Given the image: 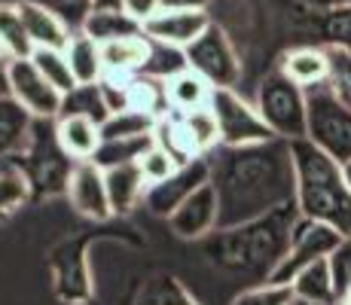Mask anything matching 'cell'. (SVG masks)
Masks as SVG:
<instances>
[{
	"mask_svg": "<svg viewBox=\"0 0 351 305\" xmlns=\"http://www.w3.org/2000/svg\"><path fill=\"white\" fill-rule=\"evenodd\" d=\"M211 186L220 202L217 229L241 226L296 202V168L290 141L272 138L263 144L226 147L208 153Z\"/></svg>",
	"mask_w": 351,
	"mask_h": 305,
	"instance_id": "6da1fadb",
	"label": "cell"
},
{
	"mask_svg": "<svg viewBox=\"0 0 351 305\" xmlns=\"http://www.w3.org/2000/svg\"><path fill=\"white\" fill-rule=\"evenodd\" d=\"M296 220H300V208L293 202L241 226L214 229L208 239H202L199 250L214 272L226 275L229 281H239L241 290L260 287L272 281L275 269L285 260Z\"/></svg>",
	"mask_w": 351,
	"mask_h": 305,
	"instance_id": "7a4b0ae2",
	"label": "cell"
},
{
	"mask_svg": "<svg viewBox=\"0 0 351 305\" xmlns=\"http://www.w3.org/2000/svg\"><path fill=\"white\" fill-rule=\"evenodd\" d=\"M296 168V208L302 217L351 235V183L342 162L327 156L308 138L290 141Z\"/></svg>",
	"mask_w": 351,
	"mask_h": 305,
	"instance_id": "3957f363",
	"label": "cell"
},
{
	"mask_svg": "<svg viewBox=\"0 0 351 305\" xmlns=\"http://www.w3.org/2000/svg\"><path fill=\"white\" fill-rule=\"evenodd\" d=\"M6 165H16L25 174L34 199H49V195L67 193V180H71L77 162L64 153L56 119H34L28 147Z\"/></svg>",
	"mask_w": 351,
	"mask_h": 305,
	"instance_id": "277c9868",
	"label": "cell"
},
{
	"mask_svg": "<svg viewBox=\"0 0 351 305\" xmlns=\"http://www.w3.org/2000/svg\"><path fill=\"white\" fill-rule=\"evenodd\" d=\"M306 138L336 162H351V104L339 98L330 83L306 89Z\"/></svg>",
	"mask_w": 351,
	"mask_h": 305,
	"instance_id": "5b68a950",
	"label": "cell"
},
{
	"mask_svg": "<svg viewBox=\"0 0 351 305\" xmlns=\"http://www.w3.org/2000/svg\"><path fill=\"white\" fill-rule=\"evenodd\" d=\"M256 110H260L263 122L275 132V138L285 141H300L306 138V89L296 86L293 80H287L281 71L269 73L256 89Z\"/></svg>",
	"mask_w": 351,
	"mask_h": 305,
	"instance_id": "8992f818",
	"label": "cell"
},
{
	"mask_svg": "<svg viewBox=\"0 0 351 305\" xmlns=\"http://www.w3.org/2000/svg\"><path fill=\"white\" fill-rule=\"evenodd\" d=\"M342 239H346V235L336 232L333 226L308 220V217L300 214L293 232H290L285 260H281V266L275 269V275H272V284H293V278L300 275L302 269L315 266V263H321V260H330Z\"/></svg>",
	"mask_w": 351,
	"mask_h": 305,
	"instance_id": "52a82bcc",
	"label": "cell"
},
{
	"mask_svg": "<svg viewBox=\"0 0 351 305\" xmlns=\"http://www.w3.org/2000/svg\"><path fill=\"white\" fill-rule=\"evenodd\" d=\"M184 52L190 71H195L202 80H208L214 89H235V83L241 80V61L220 25L211 22L202 31V37H195Z\"/></svg>",
	"mask_w": 351,
	"mask_h": 305,
	"instance_id": "ba28073f",
	"label": "cell"
},
{
	"mask_svg": "<svg viewBox=\"0 0 351 305\" xmlns=\"http://www.w3.org/2000/svg\"><path fill=\"white\" fill-rule=\"evenodd\" d=\"M208 107H211L214 117H217L220 141H223L226 147L263 144V141L275 138V132L263 122L256 104H247L235 89H214Z\"/></svg>",
	"mask_w": 351,
	"mask_h": 305,
	"instance_id": "9c48e42d",
	"label": "cell"
},
{
	"mask_svg": "<svg viewBox=\"0 0 351 305\" xmlns=\"http://www.w3.org/2000/svg\"><path fill=\"white\" fill-rule=\"evenodd\" d=\"M10 95L34 119H58L64 95L37 71L31 58H16L10 67Z\"/></svg>",
	"mask_w": 351,
	"mask_h": 305,
	"instance_id": "30bf717a",
	"label": "cell"
},
{
	"mask_svg": "<svg viewBox=\"0 0 351 305\" xmlns=\"http://www.w3.org/2000/svg\"><path fill=\"white\" fill-rule=\"evenodd\" d=\"M208 180H211V162H208V156H205V159H195V162H190V165H180L168 180L147 186L144 208L150 214L165 217L168 220V217L178 211L195 189L205 186Z\"/></svg>",
	"mask_w": 351,
	"mask_h": 305,
	"instance_id": "8fae6325",
	"label": "cell"
},
{
	"mask_svg": "<svg viewBox=\"0 0 351 305\" xmlns=\"http://www.w3.org/2000/svg\"><path fill=\"white\" fill-rule=\"evenodd\" d=\"M217 220H220V202H217V193H214L211 180L205 186H199L184 205L178 208L171 217H168V226L178 239H186V241H202L217 229Z\"/></svg>",
	"mask_w": 351,
	"mask_h": 305,
	"instance_id": "7c38bea8",
	"label": "cell"
},
{
	"mask_svg": "<svg viewBox=\"0 0 351 305\" xmlns=\"http://www.w3.org/2000/svg\"><path fill=\"white\" fill-rule=\"evenodd\" d=\"M67 199H71L73 211L89 217V220L104 223L107 217H113L104 168L95 165V162H77L71 180H67Z\"/></svg>",
	"mask_w": 351,
	"mask_h": 305,
	"instance_id": "4fadbf2b",
	"label": "cell"
},
{
	"mask_svg": "<svg viewBox=\"0 0 351 305\" xmlns=\"http://www.w3.org/2000/svg\"><path fill=\"white\" fill-rule=\"evenodd\" d=\"M208 25H211V19L205 10H159L156 16L144 22V34L159 43L186 49L195 37H202Z\"/></svg>",
	"mask_w": 351,
	"mask_h": 305,
	"instance_id": "5bb4252c",
	"label": "cell"
},
{
	"mask_svg": "<svg viewBox=\"0 0 351 305\" xmlns=\"http://www.w3.org/2000/svg\"><path fill=\"white\" fill-rule=\"evenodd\" d=\"M16 6L22 12V22L28 28L34 49H67L73 34H71V25L56 10L37 3V0H19Z\"/></svg>",
	"mask_w": 351,
	"mask_h": 305,
	"instance_id": "9a60e30c",
	"label": "cell"
},
{
	"mask_svg": "<svg viewBox=\"0 0 351 305\" xmlns=\"http://www.w3.org/2000/svg\"><path fill=\"white\" fill-rule=\"evenodd\" d=\"M281 73L302 89H312L330 80V52L327 46H296L281 56Z\"/></svg>",
	"mask_w": 351,
	"mask_h": 305,
	"instance_id": "2e32d148",
	"label": "cell"
},
{
	"mask_svg": "<svg viewBox=\"0 0 351 305\" xmlns=\"http://www.w3.org/2000/svg\"><path fill=\"white\" fill-rule=\"evenodd\" d=\"M34 117L12 95H0V165L12 162L31 141Z\"/></svg>",
	"mask_w": 351,
	"mask_h": 305,
	"instance_id": "e0dca14e",
	"label": "cell"
},
{
	"mask_svg": "<svg viewBox=\"0 0 351 305\" xmlns=\"http://www.w3.org/2000/svg\"><path fill=\"white\" fill-rule=\"evenodd\" d=\"M101 58H104V73H110V77L144 73L147 58H150V37L141 31V34H132V37L104 43L101 46Z\"/></svg>",
	"mask_w": 351,
	"mask_h": 305,
	"instance_id": "ac0fdd59",
	"label": "cell"
},
{
	"mask_svg": "<svg viewBox=\"0 0 351 305\" xmlns=\"http://www.w3.org/2000/svg\"><path fill=\"white\" fill-rule=\"evenodd\" d=\"M293 293L296 302H306V305H346L336 290V278L333 269H330V260H321L315 266L302 269L300 275L293 278Z\"/></svg>",
	"mask_w": 351,
	"mask_h": 305,
	"instance_id": "d6986e66",
	"label": "cell"
},
{
	"mask_svg": "<svg viewBox=\"0 0 351 305\" xmlns=\"http://www.w3.org/2000/svg\"><path fill=\"white\" fill-rule=\"evenodd\" d=\"M58 141L73 162H92L101 147V125L86 117H58Z\"/></svg>",
	"mask_w": 351,
	"mask_h": 305,
	"instance_id": "ffe728a7",
	"label": "cell"
},
{
	"mask_svg": "<svg viewBox=\"0 0 351 305\" xmlns=\"http://www.w3.org/2000/svg\"><path fill=\"white\" fill-rule=\"evenodd\" d=\"M125 110H138L150 119H162L171 107H168V89L165 80L147 77V73H134L125 80Z\"/></svg>",
	"mask_w": 351,
	"mask_h": 305,
	"instance_id": "44dd1931",
	"label": "cell"
},
{
	"mask_svg": "<svg viewBox=\"0 0 351 305\" xmlns=\"http://www.w3.org/2000/svg\"><path fill=\"white\" fill-rule=\"evenodd\" d=\"M104 180H107V195H110L113 214H128L132 208H138L141 202H144L147 180H144V174H141L138 162H134V165L107 168Z\"/></svg>",
	"mask_w": 351,
	"mask_h": 305,
	"instance_id": "7402d4cb",
	"label": "cell"
},
{
	"mask_svg": "<svg viewBox=\"0 0 351 305\" xmlns=\"http://www.w3.org/2000/svg\"><path fill=\"white\" fill-rule=\"evenodd\" d=\"M80 31H83L86 37H92L95 43L104 46V43H113V40L141 34L144 31V25L134 22V19L128 16V12H123V10H92L89 16L83 19Z\"/></svg>",
	"mask_w": 351,
	"mask_h": 305,
	"instance_id": "603a6c76",
	"label": "cell"
},
{
	"mask_svg": "<svg viewBox=\"0 0 351 305\" xmlns=\"http://www.w3.org/2000/svg\"><path fill=\"white\" fill-rule=\"evenodd\" d=\"M165 89H168V107L178 113H193L202 110V107L211 104V92L214 86L208 80H202L195 71H184L178 77L165 80Z\"/></svg>",
	"mask_w": 351,
	"mask_h": 305,
	"instance_id": "cb8c5ba5",
	"label": "cell"
},
{
	"mask_svg": "<svg viewBox=\"0 0 351 305\" xmlns=\"http://www.w3.org/2000/svg\"><path fill=\"white\" fill-rule=\"evenodd\" d=\"M64 56H67V61H71V71H73V77H77L80 86L101 83V77H104L101 43H95L92 37H86V34L80 31V34H73V37H71Z\"/></svg>",
	"mask_w": 351,
	"mask_h": 305,
	"instance_id": "d4e9b609",
	"label": "cell"
},
{
	"mask_svg": "<svg viewBox=\"0 0 351 305\" xmlns=\"http://www.w3.org/2000/svg\"><path fill=\"white\" fill-rule=\"evenodd\" d=\"M58 117H86L95 122V125H104V122L110 119V107H107V98H104V92H101V83L77 86L73 92H67Z\"/></svg>",
	"mask_w": 351,
	"mask_h": 305,
	"instance_id": "484cf974",
	"label": "cell"
},
{
	"mask_svg": "<svg viewBox=\"0 0 351 305\" xmlns=\"http://www.w3.org/2000/svg\"><path fill=\"white\" fill-rule=\"evenodd\" d=\"M156 144L153 134H141V138H117V141H101L98 153H95V165L107 168H119V165H134L150 147Z\"/></svg>",
	"mask_w": 351,
	"mask_h": 305,
	"instance_id": "4316f807",
	"label": "cell"
},
{
	"mask_svg": "<svg viewBox=\"0 0 351 305\" xmlns=\"http://www.w3.org/2000/svg\"><path fill=\"white\" fill-rule=\"evenodd\" d=\"M0 43L12 58H31L34 43L28 37V28L22 22V12L16 3H0Z\"/></svg>",
	"mask_w": 351,
	"mask_h": 305,
	"instance_id": "83f0119b",
	"label": "cell"
},
{
	"mask_svg": "<svg viewBox=\"0 0 351 305\" xmlns=\"http://www.w3.org/2000/svg\"><path fill=\"white\" fill-rule=\"evenodd\" d=\"M31 61L37 64V71L43 73V77L49 80V83L56 86L62 95L73 92L80 86L77 77H73V71H71V61H67L64 49H34Z\"/></svg>",
	"mask_w": 351,
	"mask_h": 305,
	"instance_id": "f1b7e54d",
	"label": "cell"
},
{
	"mask_svg": "<svg viewBox=\"0 0 351 305\" xmlns=\"http://www.w3.org/2000/svg\"><path fill=\"white\" fill-rule=\"evenodd\" d=\"M184 71H190L184 49L168 46V43H159V40H150V58H147V67H144L147 77L171 80V77H178V73H184Z\"/></svg>",
	"mask_w": 351,
	"mask_h": 305,
	"instance_id": "f546056e",
	"label": "cell"
},
{
	"mask_svg": "<svg viewBox=\"0 0 351 305\" xmlns=\"http://www.w3.org/2000/svg\"><path fill=\"white\" fill-rule=\"evenodd\" d=\"M156 119L144 117L138 110H119L110 113V119L101 125V141H117V138H141V134H153Z\"/></svg>",
	"mask_w": 351,
	"mask_h": 305,
	"instance_id": "4dcf8cb0",
	"label": "cell"
},
{
	"mask_svg": "<svg viewBox=\"0 0 351 305\" xmlns=\"http://www.w3.org/2000/svg\"><path fill=\"white\" fill-rule=\"evenodd\" d=\"M31 199V186L16 165H0V217L19 211Z\"/></svg>",
	"mask_w": 351,
	"mask_h": 305,
	"instance_id": "1f68e13d",
	"label": "cell"
},
{
	"mask_svg": "<svg viewBox=\"0 0 351 305\" xmlns=\"http://www.w3.org/2000/svg\"><path fill=\"white\" fill-rule=\"evenodd\" d=\"M184 122L190 128L195 147H199L202 156L214 153L223 141H220V125H217V117H214L211 107H202V110H193V113H184Z\"/></svg>",
	"mask_w": 351,
	"mask_h": 305,
	"instance_id": "d6a6232c",
	"label": "cell"
},
{
	"mask_svg": "<svg viewBox=\"0 0 351 305\" xmlns=\"http://www.w3.org/2000/svg\"><path fill=\"white\" fill-rule=\"evenodd\" d=\"M315 28L324 37L327 46H339V49L351 52V6L346 10H330L315 19Z\"/></svg>",
	"mask_w": 351,
	"mask_h": 305,
	"instance_id": "836d02e7",
	"label": "cell"
},
{
	"mask_svg": "<svg viewBox=\"0 0 351 305\" xmlns=\"http://www.w3.org/2000/svg\"><path fill=\"white\" fill-rule=\"evenodd\" d=\"M229 305H296V293L290 284H260V287H247L239 296H232Z\"/></svg>",
	"mask_w": 351,
	"mask_h": 305,
	"instance_id": "e575fe53",
	"label": "cell"
},
{
	"mask_svg": "<svg viewBox=\"0 0 351 305\" xmlns=\"http://www.w3.org/2000/svg\"><path fill=\"white\" fill-rule=\"evenodd\" d=\"M138 168H141V174H144L147 186H153V183L168 180L180 165H178V159H174V156L168 153V150H162L159 144H153L150 150H147V153L138 159Z\"/></svg>",
	"mask_w": 351,
	"mask_h": 305,
	"instance_id": "d590c367",
	"label": "cell"
},
{
	"mask_svg": "<svg viewBox=\"0 0 351 305\" xmlns=\"http://www.w3.org/2000/svg\"><path fill=\"white\" fill-rule=\"evenodd\" d=\"M138 305H190V300L184 296V290L178 287L174 278L162 275V278H153L150 281V287L141 293Z\"/></svg>",
	"mask_w": 351,
	"mask_h": 305,
	"instance_id": "8d00e7d4",
	"label": "cell"
},
{
	"mask_svg": "<svg viewBox=\"0 0 351 305\" xmlns=\"http://www.w3.org/2000/svg\"><path fill=\"white\" fill-rule=\"evenodd\" d=\"M330 269H333V278H336V290H339L342 302H346V296L351 290V235H346V239L339 241V247L333 250Z\"/></svg>",
	"mask_w": 351,
	"mask_h": 305,
	"instance_id": "74e56055",
	"label": "cell"
},
{
	"mask_svg": "<svg viewBox=\"0 0 351 305\" xmlns=\"http://www.w3.org/2000/svg\"><path fill=\"white\" fill-rule=\"evenodd\" d=\"M37 3L56 10L67 25H71V22L73 25H83V19L89 16V10H92V0H37Z\"/></svg>",
	"mask_w": 351,
	"mask_h": 305,
	"instance_id": "f35d334b",
	"label": "cell"
},
{
	"mask_svg": "<svg viewBox=\"0 0 351 305\" xmlns=\"http://www.w3.org/2000/svg\"><path fill=\"white\" fill-rule=\"evenodd\" d=\"M159 10H162L159 0H123V12H128V16L141 25H144L150 16H156Z\"/></svg>",
	"mask_w": 351,
	"mask_h": 305,
	"instance_id": "ab89813d",
	"label": "cell"
},
{
	"mask_svg": "<svg viewBox=\"0 0 351 305\" xmlns=\"http://www.w3.org/2000/svg\"><path fill=\"white\" fill-rule=\"evenodd\" d=\"M12 61L16 58L3 49V43H0V95H10V67H12Z\"/></svg>",
	"mask_w": 351,
	"mask_h": 305,
	"instance_id": "60d3db41",
	"label": "cell"
},
{
	"mask_svg": "<svg viewBox=\"0 0 351 305\" xmlns=\"http://www.w3.org/2000/svg\"><path fill=\"white\" fill-rule=\"evenodd\" d=\"M211 0H159L162 10H208Z\"/></svg>",
	"mask_w": 351,
	"mask_h": 305,
	"instance_id": "b9f144b4",
	"label": "cell"
},
{
	"mask_svg": "<svg viewBox=\"0 0 351 305\" xmlns=\"http://www.w3.org/2000/svg\"><path fill=\"white\" fill-rule=\"evenodd\" d=\"M302 3L318 12H330V10H346V6H351V0H302Z\"/></svg>",
	"mask_w": 351,
	"mask_h": 305,
	"instance_id": "7bdbcfd3",
	"label": "cell"
},
{
	"mask_svg": "<svg viewBox=\"0 0 351 305\" xmlns=\"http://www.w3.org/2000/svg\"><path fill=\"white\" fill-rule=\"evenodd\" d=\"M92 10H123V0H92Z\"/></svg>",
	"mask_w": 351,
	"mask_h": 305,
	"instance_id": "ee69618b",
	"label": "cell"
},
{
	"mask_svg": "<svg viewBox=\"0 0 351 305\" xmlns=\"http://www.w3.org/2000/svg\"><path fill=\"white\" fill-rule=\"evenodd\" d=\"M342 168H346V178H348V183H351V162H346Z\"/></svg>",
	"mask_w": 351,
	"mask_h": 305,
	"instance_id": "f6af8a7d",
	"label": "cell"
},
{
	"mask_svg": "<svg viewBox=\"0 0 351 305\" xmlns=\"http://www.w3.org/2000/svg\"><path fill=\"white\" fill-rule=\"evenodd\" d=\"M346 305H351V290H348V296H346Z\"/></svg>",
	"mask_w": 351,
	"mask_h": 305,
	"instance_id": "bcb514c9",
	"label": "cell"
},
{
	"mask_svg": "<svg viewBox=\"0 0 351 305\" xmlns=\"http://www.w3.org/2000/svg\"><path fill=\"white\" fill-rule=\"evenodd\" d=\"M296 305H306V302H296Z\"/></svg>",
	"mask_w": 351,
	"mask_h": 305,
	"instance_id": "7dc6e473",
	"label": "cell"
}]
</instances>
